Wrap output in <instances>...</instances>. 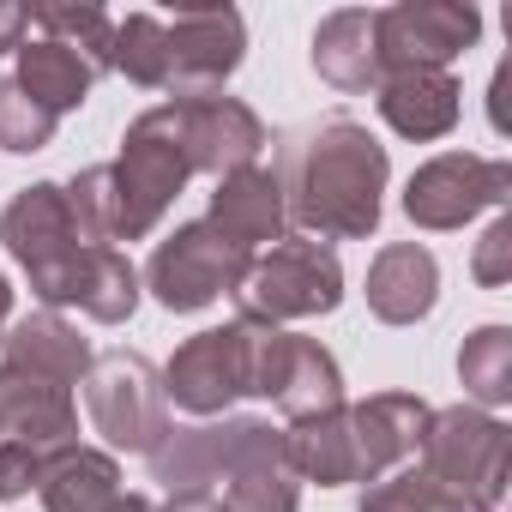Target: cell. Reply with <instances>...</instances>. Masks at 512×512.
<instances>
[{
  "instance_id": "30",
  "label": "cell",
  "mask_w": 512,
  "mask_h": 512,
  "mask_svg": "<svg viewBox=\"0 0 512 512\" xmlns=\"http://www.w3.org/2000/svg\"><path fill=\"white\" fill-rule=\"evenodd\" d=\"M79 308H85L97 326L133 320V308H139V272H133V260H127L121 247H91V272H85Z\"/></svg>"
},
{
  "instance_id": "9",
  "label": "cell",
  "mask_w": 512,
  "mask_h": 512,
  "mask_svg": "<svg viewBox=\"0 0 512 512\" xmlns=\"http://www.w3.org/2000/svg\"><path fill=\"white\" fill-rule=\"evenodd\" d=\"M482 37V13L470 0H398L374 13L380 79L386 73H452V61Z\"/></svg>"
},
{
  "instance_id": "14",
  "label": "cell",
  "mask_w": 512,
  "mask_h": 512,
  "mask_svg": "<svg viewBox=\"0 0 512 512\" xmlns=\"http://www.w3.org/2000/svg\"><path fill=\"white\" fill-rule=\"evenodd\" d=\"M350 416V452H356V482H380L392 464L416 458L428 404L416 392H374L362 404H344Z\"/></svg>"
},
{
  "instance_id": "7",
  "label": "cell",
  "mask_w": 512,
  "mask_h": 512,
  "mask_svg": "<svg viewBox=\"0 0 512 512\" xmlns=\"http://www.w3.org/2000/svg\"><path fill=\"white\" fill-rule=\"evenodd\" d=\"M79 386H85V416L109 440V452H151L169 434L163 374L145 356H133V350L91 356V368H85Z\"/></svg>"
},
{
  "instance_id": "27",
  "label": "cell",
  "mask_w": 512,
  "mask_h": 512,
  "mask_svg": "<svg viewBox=\"0 0 512 512\" xmlns=\"http://www.w3.org/2000/svg\"><path fill=\"white\" fill-rule=\"evenodd\" d=\"M109 73H127V85H139V91H163L169 85V49H163V19L157 13L115 19Z\"/></svg>"
},
{
  "instance_id": "33",
  "label": "cell",
  "mask_w": 512,
  "mask_h": 512,
  "mask_svg": "<svg viewBox=\"0 0 512 512\" xmlns=\"http://www.w3.org/2000/svg\"><path fill=\"white\" fill-rule=\"evenodd\" d=\"M470 278H476L482 290L512 284V217H506V211L482 229V241H476V253H470Z\"/></svg>"
},
{
  "instance_id": "35",
  "label": "cell",
  "mask_w": 512,
  "mask_h": 512,
  "mask_svg": "<svg viewBox=\"0 0 512 512\" xmlns=\"http://www.w3.org/2000/svg\"><path fill=\"white\" fill-rule=\"evenodd\" d=\"M25 31H31V7H13V0H0V55H19Z\"/></svg>"
},
{
  "instance_id": "4",
  "label": "cell",
  "mask_w": 512,
  "mask_h": 512,
  "mask_svg": "<svg viewBox=\"0 0 512 512\" xmlns=\"http://www.w3.org/2000/svg\"><path fill=\"white\" fill-rule=\"evenodd\" d=\"M109 181H115V241H145L193 181L187 145L175 133V103L145 109L121 133V157L109 163Z\"/></svg>"
},
{
  "instance_id": "31",
  "label": "cell",
  "mask_w": 512,
  "mask_h": 512,
  "mask_svg": "<svg viewBox=\"0 0 512 512\" xmlns=\"http://www.w3.org/2000/svg\"><path fill=\"white\" fill-rule=\"evenodd\" d=\"M61 193H67V211H73V229L85 235V247H115V181H109V163L79 169Z\"/></svg>"
},
{
  "instance_id": "2",
  "label": "cell",
  "mask_w": 512,
  "mask_h": 512,
  "mask_svg": "<svg viewBox=\"0 0 512 512\" xmlns=\"http://www.w3.org/2000/svg\"><path fill=\"white\" fill-rule=\"evenodd\" d=\"M290 362V332L260 326V320H235L193 332L169 368H163V398L181 404L187 416H223L235 398H278Z\"/></svg>"
},
{
  "instance_id": "28",
  "label": "cell",
  "mask_w": 512,
  "mask_h": 512,
  "mask_svg": "<svg viewBox=\"0 0 512 512\" xmlns=\"http://www.w3.org/2000/svg\"><path fill=\"white\" fill-rule=\"evenodd\" d=\"M37 37L73 49L91 73H109V49H115V19L103 7H37L31 13Z\"/></svg>"
},
{
  "instance_id": "17",
  "label": "cell",
  "mask_w": 512,
  "mask_h": 512,
  "mask_svg": "<svg viewBox=\"0 0 512 512\" xmlns=\"http://www.w3.org/2000/svg\"><path fill=\"white\" fill-rule=\"evenodd\" d=\"M205 223H211L223 241H235L241 253H260L266 241H284V235H290V217H284V187H278V175L260 169V163L223 175L217 193H211Z\"/></svg>"
},
{
  "instance_id": "23",
  "label": "cell",
  "mask_w": 512,
  "mask_h": 512,
  "mask_svg": "<svg viewBox=\"0 0 512 512\" xmlns=\"http://www.w3.org/2000/svg\"><path fill=\"white\" fill-rule=\"evenodd\" d=\"M13 85L61 121V115H73V109H85L97 73H91L73 49H61V43H49V37H25V43H19V73H13Z\"/></svg>"
},
{
  "instance_id": "21",
  "label": "cell",
  "mask_w": 512,
  "mask_h": 512,
  "mask_svg": "<svg viewBox=\"0 0 512 512\" xmlns=\"http://www.w3.org/2000/svg\"><path fill=\"white\" fill-rule=\"evenodd\" d=\"M314 73L344 97H362V91L380 85V49H374V13L368 7H338V13L320 19Z\"/></svg>"
},
{
  "instance_id": "3",
  "label": "cell",
  "mask_w": 512,
  "mask_h": 512,
  "mask_svg": "<svg viewBox=\"0 0 512 512\" xmlns=\"http://www.w3.org/2000/svg\"><path fill=\"white\" fill-rule=\"evenodd\" d=\"M0 241H7V253L19 260V272L31 278V296L49 314L79 308L85 272H91V247L73 229L67 193L55 181H31V187H19L7 199V211H0Z\"/></svg>"
},
{
  "instance_id": "16",
  "label": "cell",
  "mask_w": 512,
  "mask_h": 512,
  "mask_svg": "<svg viewBox=\"0 0 512 512\" xmlns=\"http://www.w3.org/2000/svg\"><path fill=\"white\" fill-rule=\"evenodd\" d=\"M368 314L380 326H416L440 302V260L416 241H386L368 260Z\"/></svg>"
},
{
  "instance_id": "22",
  "label": "cell",
  "mask_w": 512,
  "mask_h": 512,
  "mask_svg": "<svg viewBox=\"0 0 512 512\" xmlns=\"http://www.w3.org/2000/svg\"><path fill=\"white\" fill-rule=\"evenodd\" d=\"M0 368H25V374L61 380V386H79L85 368H91V344L79 338V326H67L61 314L43 308V314L7 326V338H0Z\"/></svg>"
},
{
  "instance_id": "20",
  "label": "cell",
  "mask_w": 512,
  "mask_h": 512,
  "mask_svg": "<svg viewBox=\"0 0 512 512\" xmlns=\"http://www.w3.org/2000/svg\"><path fill=\"white\" fill-rule=\"evenodd\" d=\"M43 512H109L127 488H121V464L103 446H55L43 452V476H37Z\"/></svg>"
},
{
  "instance_id": "13",
  "label": "cell",
  "mask_w": 512,
  "mask_h": 512,
  "mask_svg": "<svg viewBox=\"0 0 512 512\" xmlns=\"http://www.w3.org/2000/svg\"><path fill=\"white\" fill-rule=\"evenodd\" d=\"M260 434V416H223V422H199V428H169L145 458H151V482H163L169 494H211V482L229 476V464L241 458V446Z\"/></svg>"
},
{
  "instance_id": "39",
  "label": "cell",
  "mask_w": 512,
  "mask_h": 512,
  "mask_svg": "<svg viewBox=\"0 0 512 512\" xmlns=\"http://www.w3.org/2000/svg\"><path fill=\"white\" fill-rule=\"evenodd\" d=\"M109 512H157V506H151V500H145V494H121V500H115V506H109Z\"/></svg>"
},
{
  "instance_id": "1",
  "label": "cell",
  "mask_w": 512,
  "mask_h": 512,
  "mask_svg": "<svg viewBox=\"0 0 512 512\" xmlns=\"http://www.w3.org/2000/svg\"><path fill=\"white\" fill-rule=\"evenodd\" d=\"M272 175L284 187V217L296 223V235L332 247V241H368L380 229L392 157L362 121L326 115L278 145Z\"/></svg>"
},
{
  "instance_id": "38",
  "label": "cell",
  "mask_w": 512,
  "mask_h": 512,
  "mask_svg": "<svg viewBox=\"0 0 512 512\" xmlns=\"http://www.w3.org/2000/svg\"><path fill=\"white\" fill-rule=\"evenodd\" d=\"M7 326H13V284L0 272V338H7Z\"/></svg>"
},
{
  "instance_id": "12",
  "label": "cell",
  "mask_w": 512,
  "mask_h": 512,
  "mask_svg": "<svg viewBox=\"0 0 512 512\" xmlns=\"http://www.w3.org/2000/svg\"><path fill=\"white\" fill-rule=\"evenodd\" d=\"M175 133L187 145V163L193 175H235V169H253L260 163V151L272 145L266 139V121L253 115L241 97H187L175 103Z\"/></svg>"
},
{
  "instance_id": "19",
  "label": "cell",
  "mask_w": 512,
  "mask_h": 512,
  "mask_svg": "<svg viewBox=\"0 0 512 512\" xmlns=\"http://www.w3.org/2000/svg\"><path fill=\"white\" fill-rule=\"evenodd\" d=\"M374 103H380V121L398 133V139H446L464 115V85L452 73H386L374 85Z\"/></svg>"
},
{
  "instance_id": "26",
  "label": "cell",
  "mask_w": 512,
  "mask_h": 512,
  "mask_svg": "<svg viewBox=\"0 0 512 512\" xmlns=\"http://www.w3.org/2000/svg\"><path fill=\"white\" fill-rule=\"evenodd\" d=\"M458 380H464V398L488 416L512 404V326H476L458 350Z\"/></svg>"
},
{
  "instance_id": "24",
  "label": "cell",
  "mask_w": 512,
  "mask_h": 512,
  "mask_svg": "<svg viewBox=\"0 0 512 512\" xmlns=\"http://www.w3.org/2000/svg\"><path fill=\"white\" fill-rule=\"evenodd\" d=\"M290 422H308V416H326V410H344V368L326 344L290 332V362H284V380H278V398H272Z\"/></svg>"
},
{
  "instance_id": "25",
  "label": "cell",
  "mask_w": 512,
  "mask_h": 512,
  "mask_svg": "<svg viewBox=\"0 0 512 512\" xmlns=\"http://www.w3.org/2000/svg\"><path fill=\"white\" fill-rule=\"evenodd\" d=\"M284 446H290L296 482H320V488L356 482V452H350V416H344V410L290 422V428H284Z\"/></svg>"
},
{
  "instance_id": "15",
  "label": "cell",
  "mask_w": 512,
  "mask_h": 512,
  "mask_svg": "<svg viewBox=\"0 0 512 512\" xmlns=\"http://www.w3.org/2000/svg\"><path fill=\"white\" fill-rule=\"evenodd\" d=\"M73 434H79L73 386L25 374V368H0V440L55 452V446H73Z\"/></svg>"
},
{
  "instance_id": "37",
  "label": "cell",
  "mask_w": 512,
  "mask_h": 512,
  "mask_svg": "<svg viewBox=\"0 0 512 512\" xmlns=\"http://www.w3.org/2000/svg\"><path fill=\"white\" fill-rule=\"evenodd\" d=\"M157 512H223V506H217V494H169Z\"/></svg>"
},
{
  "instance_id": "34",
  "label": "cell",
  "mask_w": 512,
  "mask_h": 512,
  "mask_svg": "<svg viewBox=\"0 0 512 512\" xmlns=\"http://www.w3.org/2000/svg\"><path fill=\"white\" fill-rule=\"evenodd\" d=\"M43 476V452L25 440H0V500H25Z\"/></svg>"
},
{
  "instance_id": "6",
  "label": "cell",
  "mask_w": 512,
  "mask_h": 512,
  "mask_svg": "<svg viewBox=\"0 0 512 512\" xmlns=\"http://www.w3.org/2000/svg\"><path fill=\"white\" fill-rule=\"evenodd\" d=\"M416 458L434 482H446V488L500 512L506 470H512V428L500 416L476 410V404H446V410H428Z\"/></svg>"
},
{
  "instance_id": "8",
  "label": "cell",
  "mask_w": 512,
  "mask_h": 512,
  "mask_svg": "<svg viewBox=\"0 0 512 512\" xmlns=\"http://www.w3.org/2000/svg\"><path fill=\"white\" fill-rule=\"evenodd\" d=\"M253 266V253H241L235 241H223L205 217L199 223H181L175 235L157 241L151 266H145V290L169 308V314H199L211 308L217 296H235L241 278Z\"/></svg>"
},
{
  "instance_id": "32",
  "label": "cell",
  "mask_w": 512,
  "mask_h": 512,
  "mask_svg": "<svg viewBox=\"0 0 512 512\" xmlns=\"http://www.w3.org/2000/svg\"><path fill=\"white\" fill-rule=\"evenodd\" d=\"M55 139V115L43 103H31L13 79H0V151L13 157H31Z\"/></svg>"
},
{
  "instance_id": "11",
  "label": "cell",
  "mask_w": 512,
  "mask_h": 512,
  "mask_svg": "<svg viewBox=\"0 0 512 512\" xmlns=\"http://www.w3.org/2000/svg\"><path fill=\"white\" fill-rule=\"evenodd\" d=\"M163 49H169V85H163L169 103L217 97L247 55V25L235 7H181L163 25Z\"/></svg>"
},
{
  "instance_id": "36",
  "label": "cell",
  "mask_w": 512,
  "mask_h": 512,
  "mask_svg": "<svg viewBox=\"0 0 512 512\" xmlns=\"http://www.w3.org/2000/svg\"><path fill=\"white\" fill-rule=\"evenodd\" d=\"M506 97H512V61H500V67H494V85H488V121H494V133H512Z\"/></svg>"
},
{
  "instance_id": "18",
  "label": "cell",
  "mask_w": 512,
  "mask_h": 512,
  "mask_svg": "<svg viewBox=\"0 0 512 512\" xmlns=\"http://www.w3.org/2000/svg\"><path fill=\"white\" fill-rule=\"evenodd\" d=\"M217 488H223L217 494L223 512H302V482L290 470L284 428L260 422V434L241 446V458L229 464V476Z\"/></svg>"
},
{
  "instance_id": "5",
  "label": "cell",
  "mask_w": 512,
  "mask_h": 512,
  "mask_svg": "<svg viewBox=\"0 0 512 512\" xmlns=\"http://www.w3.org/2000/svg\"><path fill=\"white\" fill-rule=\"evenodd\" d=\"M344 302V266L338 253L314 235H284L266 253H253V266L235 290L241 320L284 326V320H314Z\"/></svg>"
},
{
  "instance_id": "29",
  "label": "cell",
  "mask_w": 512,
  "mask_h": 512,
  "mask_svg": "<svg viewBox=\"0 0 512 512\" xmlns=\"http://www.w3.org/2000/svg\"><path fill=\"white\" fill-rule=\"evenodd\" d=\"M362 512H494L446 482H434L422 464L416 470H398V476H380L368 494H362Z\"/></svg>"
},
{
  "instance_id": "10",
  "label": "cell",
  "mask_w": 512,
  "mask_h": 512,
  "mask_svg": "<svg viewBox=\"0 0 512 512\" xmlns=\"http://www.w3.org/2000/svg\"><path fill=\"white\" fill-rule=\"evenodd\" d=\"M512 199V163L476 151H440L404 181V217L416 229H464L476 211H500Z\"/></svg>"
}]
</instances>
